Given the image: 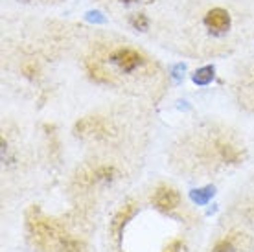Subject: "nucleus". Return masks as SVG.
<instances>
[{
	"mask_svg": "<svg viewBox=\"0 0 254 252\" xmlns=\"http://www.w3.org/2000/svg\"><path fill=\"white\" fill-rule=\"evenodd\" d=\"M136 208H138L136 201L129 199V201H126L124 204H122L120 210H118V212H116V215L113 217V221H111V227H109V234H111V238H113V241H115V243H120L122 234H124V228H126V225L129 223V219L136 214Z\"/></svg>",
	"mask_w": 254,
	"mask_h": 252,
	"instance_id": "3",
	"label": "nucleus"
},
{
	"mask_svg": "<svg viewBox=\"0 0 254 252\" xmlns=\"http://www.w3.org/2000/svg\"><path fill=\"white\" fill-rule=\"evenodd\" d=\"M212 79H214V68L212 66H203L193 74V83H197V85H208Z\"/></svg>",
	"mask_w": 254,
	"mask_h": 252,
	"instance_id": "11",
	"label": "nucleus"
},
{
	"mask_svg": "<svg viewBox=\"0 0 254 252\" xmlns=\"http://www.w3.org/2000/svg\"><path fill=\"white\" fill-rule=\"evenodd\" d=\"M131 24H133L134 30H140V32H146L147 26H149V20L144 13H134L131 17Z\"/></svg>",
	"mask_w": 254,
	"mask_h": 252,
	"instance_id": "13",
	"label": "nucleus"
},
{
	"mask_svg": "<svg viewBox=\"0 0 254 252\" xmlns=\"http://www.w3.org/2000/svg\"><path fill=\"white\" fill-rule=\"evenodd\" d=\"M212 195H214V188H212V186H206V188L193 189V191H191V199H193L197 204H206V202L212 199Z\"/></svg>",
	"mask_w": 254,
	"mask_h": 252,
	"instance_id": "12",
	"label": "nucleus"
},
{
	"mask_svg": "<svg viewBox=\"0 0 254 252\" xmlns=\"http://www.w3.org/2000/svg\"><path fill=\"white\" fill-rule=\"evenodd\" d=\"M204 24L210 32L214 33H225L230 28V15L221 7H214L206 13L204 17Z\"/></svg>",
	"mask_w": 254,
	"mask_h": 252,
	"instance_id": "8",
	"label": "nucleus"
},
{
	"mask_svg": "<svg viewBox=\"0 0 254 252\" xmlns=\"http://www.w3.org/2000/svg\"><path fill=\"white\" fill-rule=\"evenodd\" d=\"M74 134L81 140H103L111 134V124L102 116L81 118L74 126Z\"/></svg>",
	"mask_w": 254,
	"mask_h": 252,
	"instance_id": "2",
	"label": "nucleus"
},
{
	"mask_svg": "<svg viewBox=\"0 0 254 252\" xmlns=\"http://www.w3.org/2000/svg\"><path fill=\"white\" fill-rule=\"evenodd\" d=\"M118 171L113 166H98L94 170L87 171L85 175L79 177V183L85 186H98V184H111L116 181Z\"/></svg>",
	"mask_w": 254,
	"mask_h": 252,
	"instance_id": "7",
	"label": "nucleus"
},
{
	"mask_svg": "<svg viewBox=\"0 0 254 252\" xmlns=\"http://www.w3.org/2000/svg\"><path fill=\"white\" fill-rule=\"evenodd\" d=\"M162 252H186L185 241L181 240V238H175V240H172L164 247V251Z\"/></svg>",
	"mask_w": 254,
	"mask_h": 252,
	"instance_id": "14",
	"label": "nucleus"
},
{
	"mask_svg": "<svg viewBox=\"0 0 254 252\" xmlns=\"http://www.w3.org/2000/svg\"><path fill=\"white\" fill-rule=\"evenodd\" d=\"M87 68H89V74H90V77H92L94 81H98V83H109V81H111L109 74L98 63H92V61H90V63L87 64Z\"/></svg>",
	"mask_w": 254,
	"mask_h": 252,
	"instance_id": "10",
	"label": "nucleus"
},
{
	"mask_svg": "<svg viewBox=\"0 0 254 252\" xmlns=\"http://www.w3.org/2000/svg\"><path fill=\"white\" fill-rule=\"evenodd\" d=\"M151 201L160 212H172L181 204V193L173 186L160 184L159 188L153 191Z\"/></svg>",
	"mask_w": 254,
	"mask_h": 252,
	"instance_id": "4",
	"label": "nucleus"
},
{
	"mask_svg": "<svg viewBox=\"0 0 254 252\" xmlns=\"http://www.w3.org/2000/svg\"><path fill=\"white\" fill-rule=\"evenodd\" d=\"M124 2H133V0H124Z\"/></svg>",
	"mask_w": 254,
	"mask_h": 252,
	"instance_id": "16",
	"label": "nucleus"
},
{
	"mask_svg": "<svg viewBox=\"0 0 254 252\" xmlns=\"http://www.w3.org/2000/svg\"><path fill=\"white\" fill-rule=\"evenodd\" d=\"M30 240L41 252H87L81 240L70 236L56 219L43 215L33 208L26 217Z\"/></svg>",
	"mask_w": 254,
	"mask_h": 252,
	"instance_id": "1",
	"label": "nucleus"
},
{
	"mask_svg": "<svg viewBox=\"0 0 254 252\" xmlns=\"http://www.w3.org/2000/svg\"><path fill=\"white\" fill-rule=\"evenodd\" d=\"M216 151L223 162H229V164H238L240 158H242V153H240L238 147H234L229 142H223V140L216 144Z\"/></svg>",
	"mask_w": 254,
	"mask_h": 252,
	"instance_id": "9",
	"label": "nucleus"
},
{
	"mask_svg": "<svg viewBox=\"0 0 254 252\" xmlns=\"http://www.w3.org/2000/svg\"><path fill=\"white\" fill-rule=\"evenodd\" d=\"M249 251V240L247 236L240 232L225 234L223 238L210 247L208 252H247Z\"/></svg>",
	"mask_w": 254,
	"mask_h": 252,
	"instance_id": "5",
	"label": "nucleus"
},
{
	"mask_svg": "<svg viewBox=\"0 0 254 252\" xmlns=\"http://www.w3.org/2000/svg\"><path fill=\"white\" fill-rule=\"evenodd\" d=\"M22 70H24V74H26V76H30V77H33V76H37V66H35V64H26V66H24V68H22Z\"/></svg>",
	"mask_w": 254,
	"mask_h": 252,
	"instance_id": "15",
	"label": "nucleus"
},
{
	"mask_svg": "<svg viewBox=\"0 0 254 252\" xmlns=\"http://www.w3.org/2000/svg\"><path fill=\"white\" fill-rule=\"evenodd\" d=\"M113 63L118 66L120 72L129 74V72L138 68L140 64H144V56L133 48H120L113 54Z\"/></svg>",
	"mask_w": 254,
	"mask_h": 252,
	"instance_id": "6",
	"label": "nucleus"
}]
</instances>
